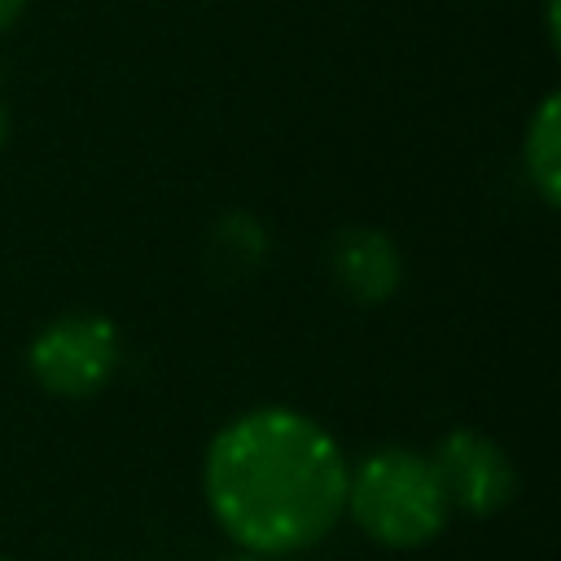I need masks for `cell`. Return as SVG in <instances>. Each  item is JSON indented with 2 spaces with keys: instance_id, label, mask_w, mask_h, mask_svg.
<instances>
[{
  "instance_id": "6da1fadb",
  "label": "cell",
  "mask_w": 561,
  "mask_h": 561,
  "mask_svg": "<svg viewBox=\"0 0 561 561\" xmlns=\"http://www.w3.org/2000/svg\"><path fill=\"white\" fill-rule=\"evenodd\" d=\"M351 460L307 412L263 403L232 416L206 447L202 495L241 552L294 557L346 517Z\"/></svg>"
},
{
  "instance_id": "7a4b0ae2",
  "label": "cell",
  "mask_w": 561,
  "mask_h": 561,
  "mask_svg": "<svg viewBox=\"0 0 561 561\" xmlns=\"http://www.w3.org/2000/svg\"><path fill=\"white\" fill-rule=\"evenodd\" d=\"M346 513L359 535L390 552L425 548L451 522L434 460L412 447H373L359 456L346 473Z\"/></svg>"
},
{
  "instance_id": "3957f363",
  "label": "cell",
  "mask_w": 561,
  "mask_h": 561,
  "mask_svg": "<svg viewBox=\"0 0 561 561\" xmlns=\"http://www.w3.org/2000/svg\"><path fill=\"white\" fill-rule=\"evenodd\" d=\"M123 359V342L110 316L96 311H66L48 320L31 346H26V368L39 390L57 399H88L96 394Z\"/></svg>"
},
{
  "instance_id": "277c9868",
  "label": "cell",
  "mask_w": 561,
  "mask_h": 561,
  "mask_svg": "<svg viewBox=\"0 0 561 561\" xmlns=\"http://www.w3.org/2000/svg\"><path fill=\"white\" fill-rule=\"evenodd\" d=\"M438 482L447 491L451 513L465 517H495L517 495V465L513 456L482 430H447L430 451Z\"/></svg>"
},
{
  "instance_id": "5b68a950",
  "label": "cell",
  "mask_w": 561,
  "mask_h": 561,
  "mask_svg": "<svg viewBox=\"0 0 561 561\" xmlns=\"http://www.w3.org/2000/svg\"><path fill=\"white\" fill-rule=\"evenodd\" d=\"M329 276L333 285L359 302V307H377V302H390L403 285V254L399 245L377 232V228H342L329 245Z\"/></svg>"
},
{
  "instance_id": "8992f818",
  "label": "cell",
  "mask_w": 561,
  "mask_h": 561,
  "mask_svg": "<svg viewBox=\"0 0 561 561\" xmlns=\"http://www.w3.org/2000/svg\"><path fill=\"white\" fill-rule=\"evenodd\" d=\"M522 162H526V180L539 193V202L561 206V96L557 92H548L539 110L530 114Z\"/></svg>"
},
{
  "instance_id": "52a82bcc",
  "label": "cell",
  "mask_w": 561,
  "mask_h": 561,
  "mask_svg": "<svg viewBox=\"0 0 561 561\" xmlns=\"http://www.w3.org/2000/svg\"><path fill=\"white\" fill-rule=\"evenodd\" d=\"M215 241H219V250H224L232 263H245V267L267 254V237H263L259 219H250V215H228V219L215 228Z\"/></svg>"
},
{
  "instance_id": "ba28073f",
  "label": "cell",
  "mask_w": 561,
  "mask_h": 561,
  "mask_svg": "<svg viewBox=\"0 0 561 561\" xmlns=\"http://www.w3.org/2000/svg\"><path fill=\"white\" fill-rule=\"evenodd\" d=\"M543 26H548V44H561V0H543Z\"/></svg>"
},
{
  "instance_id": "9c48e42d",
  "label": "cell",
  "mask_w": 561,
  "mask_h": 561,
  "mask_svg": "<svg viewBox=\"0 0 561 561\" xmlns=\"http://www.w3.org/2000/svg\"><path fill=\"white\" fill-rule=\"evenodd\" d=\"M22 9H26V0H0V31H9Z\"/></svg>"
},
{
  "instance_id": "30bf717a",
  "label": "cell",
  "mask_w": 561,
  "mask_h": 561,
  "mask_svg": "<svg viewBox=\"0 0 561 561\" xmlns=\"http://www.w3.org/2000/svg\"><path fill=\"white\" fill-rule=\"evenodd\" d=\"M228 561H289V557H263V552H241L237 548V557H228Z\"/></svg>"
},
{
  "instance_id": "8fae6325",
  "label": "cell",
  "mask_w": 561,
  "mask_h": 561,
  "mask_svg": "<svg viewBox=\"0 0 561 561\" xmlns=\"http://www.w3.org/2000/svg\"><path fill=\"white\" fill-rule=\"evenodd\" d=\"M4 136H9V114H4V105H0V149H4Z\"/></svg>"
},
{
  "instance_id": "7c38bea8",
  "label": "cell",
  "mask_w": 561,
  "mask_h": 561,
  "mask_svg": "<svg viewBox=\"0 0 561 561\" xmlns=\"http://www.w3.org/2000/svg\"><path fill=\"white\" fill-rule=\"evenodd\" d=\"M0 561H4V557H0Z\"/></svg>"
}]
</instances>
